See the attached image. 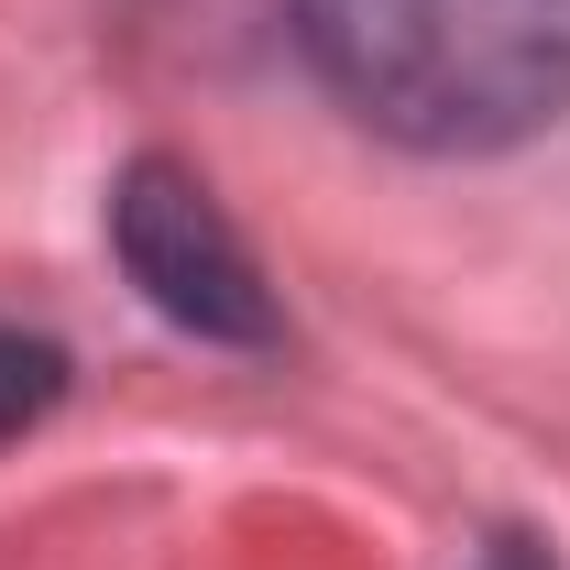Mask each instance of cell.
<instances>
[{
	"mask_svg": "<svg viewBox=\"0 0 570 570\" xmlns=\"http://www.w3.org/2000/svg\"><path fill=\"white\" fill-rule=\"evenodd\" d=\"M307 77L406 154H504L570 110V0H285Z\"/></svg>",
	"mask_w": 570,
	"mask_h": 570,
	"instance_id": "1",
	"label": "cell"
},
{
	"mask_svg": "<svg viewBox=\"0 0 570 570\" xmlns=\"http://www.w3.org/2000/svg\"><path fill=\"white\" fill-rule=\"evenodd\" d=\"M110 253H121L132 296L165 330H187V341L264 352L285 330L275 285H264L253 242H242V219L219 209V187L198 165H176V154H132V165L110 176Z\"/></svg>",
	"mask_w": 570,
	"mask_h": 570,
	"instance_id": "2",
	"label": "cell"
},
{
	"mask_svg": "<svg viewBox=\"0 0 570 570\" xmlns=\"http://www.w3.org/2000/svg\"><path fill=\"white\" fill-rule=\"evenodd\" d=\"M56 395H67V352H56L45 330L0 318V450H11L22 428H45V417H56Z\"/></svg>",
	"mask_w": 570,
	"mask_h": 570,
	"instance_id": "3",
	"label": "cell"
}]
</instances>
